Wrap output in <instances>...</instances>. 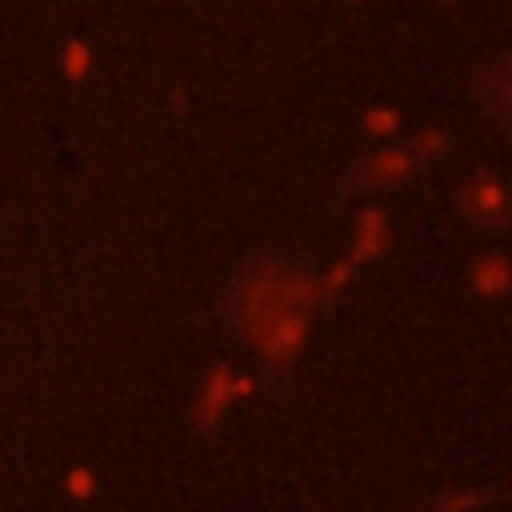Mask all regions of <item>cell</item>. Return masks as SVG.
Wrapping results in <instances>:
<instances>
[{
  "label": "cell",
  "instance_id": "1",
  "mask_svg": "<svg viewBox=\"0 0 512 512\" xmlns=\"http://www.w3.org/2000/svg\"><path fill=\"white\" fill-rule=\"evenodd\" d=\"M484 504V492H464V488H456V492H444L440 500H436V512H472V508H480Z\"/></svg>",
  "mask_w": 512,
  "mask_h": 512
},
{
  "label": "cell",
  "instance_id": "2",
  "mask_svg": "<svg viewBox=\"0 0 512 512\" xmlns=\"http://www.w3.org/2000/svg\"><path fill=\"white\" fill-rule=\"evenodd\" d=\"M68 492H72V496H92V492H96L92 472H88V468H72V472H68Z\"/></svg>",
  "mask_w": 512,
  "mask_h": 512
}]
</instances>
